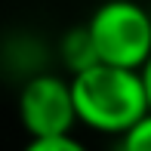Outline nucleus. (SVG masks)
I'll return each instance as SVG.
<instances>
[{
    "instance_id": "1",
    "label": "nucleus",
    "mask_w": 151,
    "mask_h": 151,
    "mask_svg": "<svg viewBox=\"0 0 151 151\" xmlns=\"http://www.w3.org/2000/svg\"><path fill=\"white\" fill-rule=\"evenodd\" d=\"M71 93L74 108H77V123L99 136L120 139L142 117L151 114L139 71L99 62L71 77Z\"/></svg>"
},
{
    "instance_id": "2",
    "label": "nucleus",
    "mask_w": 151,
    "mask_h": 151,
    "mask_svg": "<svg viewBox=\"0 0 151 151\" xmlns=\"http://www.w3.org/2000/svg\"><path fill=\"white\" fill-rule=\"evenodd\" d=\"M96 59L102 65L142 71L151 59V12L136 0H105L86 19Z\"/></svg>"
},
{
    "instance_id": "3",
    "label": "nucleus",
    "mask_w": 151,
    "mask_h": 151,
    "mask_svg": "<svg viewBox=\"0 0 151 151\" xmlns=\"http://www.w3.org/2000/svg\"><path fill=\"white\" fill-rule=\"evenodd\" d=\"M16 114L28 139H52V136H71L77 123L71 77L52 71L31 74L22 83L16 99Z\"/></svg>"
},
{
    "instance_id": "4",
    "label": "nucleus",
    "mask_w": 151,
    "mask_h": 151,
    "mask_svg": "<svg viewBox=\"0 0 151 151\" xmlns=\"http://www.w3.org/2000/svg\"><path fill=\"white\" fill-rule=\"evenodd\" d=\"M59 59H62V65L68 68V77H74V74H80V71H86V68L99 65L86 25H80V28L68 31L65 37H62V43H59Z\"/></svg>"
},
{
    "instance_id": "5",
    "label": "nucleus",
    "mask_w": 151,
    "mask_h": 151,
    "mask_svg": "<svg viewBox=\"0 0 151 151\" xmlns=\"http://www.w3.org/2000/svg\"><path fill=\"white\" fill-rule=\"evenodd\" d=\"M22 151H90V145L71 133V136H52V139H28Z\"/></svg>"
},
{
    "instance_id": "6",
    "label": "nucleus",
    "mask_w": 151,
    "mask_h": 151,
    "mask_svg": "<svg viewBox=\"0 0 151 151\" xmlns=\"http://www.w3.org/2000/svg\"><path fill=\"white\" fill-rule=\"evenodd\" d=\"M117 151H151V114L117 139Z\"/></svg>"
},
{
    "instance_id": "7",
    "label": "nucleus",
    "mask_w": 151,
    "mask_h": 151,
    "mask_svg": "<svg viewBox=\"0 0 151 151\" xmlns=\"http://www.w3.org/2000/svg\"><path fill=\"white\" fill-rule=\"evenodd\" d=\"M142 83H145V96H148V108H151V59H148V65L142 68Z\"/></svg>"
}]
</instances>
